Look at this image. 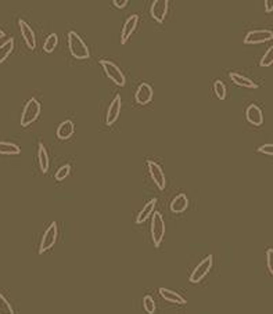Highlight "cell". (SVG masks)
<instances>
[{"instance_id": "1", "label": "cell", "mask_w": 273, "mask_h": 314, "mask_svg": "<svg viewBox=\"0 0 273 314\" xmlns=\"http://www.w3.org/2000/svg\"><path fill=\"white\" fill-rule=\"evenodd\" d=\"M67 39H68V49H70V53L72 54L74 58H76V60H86V58H89L90 53H89L88 46H86L84 39L79 36L78 33L74 32V31H70L68 35H67Z\"/></svg>"}, {"instance_id": "2", "label": "cell", "mask_w": 273, "mask_h": 314, "mask_svg": "<svg viewBox=\"0 0 273 314\" xmlns=\"http://www.w3.org/2000/svg\"><path fill=\"white\" fill-rule=\"evenodd\" d=\"M151 227H150V233H151V241L155 248H160V245L164 241V236H165V222L164 217L160 212H154L151 215Z\"/></svg>"}, {"instance_id": "3", "label": "cell", "mask_w": 273, "mask_h": 314, "mask_svg": "<svg viewBox=\"0 0 273 314\" xmlns=\"http://www.w3.org/2000/svg\"><path fill=\"white\" fill-rule=\"evenodd\" d=\"M100 65H102L104 74L107 75V78L110 79L112 83L116 85V86H120V88L125 86L126 83L125 75H124V72L121 71V68L118 65H115L110 60H100Z\"/></svg>"}, {"instance_id": "4", "label": "cell", "mask_w": 273, "mask_h": 314, "mask_svg": "<svg viewBox=\"0 0 273 314\" xmlns=\"http://www.w3.org/2000/svg\"><path fill=\"white\" fill-rule=\"evenodd\" d=\"M41 111H42V107H41L36 98L28 100V102L24 107L23 115H21V126L27 128L31 123H33L39 118V115H41Z\"/></svg>"}, {"instance_id": "5", "label": "cell", "mask_w": 273, "mask_h": 314, "mask_svg": "<svg viewBox=\"0 0 273 314\" xmlns=\"http://www.w3.org/2000/svg\"><path fill=\"white\" fill-rule=\"evenodd\" d=\"M212 264H213V256L212 255H208V256H205V258L200 262L197 266H196V268L193 270V273L190 274L189 277V281L191 282V284H199V282H201L204 280V278L208 276V273L211 271V268H212Z\"/></svg>"}, {"instance_id": "6", "label": "cell", "mask_w": 273, "mask_h": 314, "mask_svg": "<svg viewBox=\"0 0 273 314\" xmlns=\"http://www.w3.org/2000/svg\"><path fill=\"white\" fill-rule=\"evenodd\" d=\"M57 237H59V227L57 223L53 222L50 226L47 227L45 234H43L42 240H41V245H39V255L45 254L49 249H51L54 244H56Z\"/></svg>"}, {"instance_id": "7", "label": "cell", "mask_w": 273, "mask_h": 314, "mask_svg": "<svg viewBox=\"0 0 273 314\" xmlns=\"http://www.w3.org/2000/svg\"><path fill=\"white\" fill-rule=\"evenodd\" d=\"M273 32L269 29H255L251 31L244 36L245 45H259V43H265L272 40Z\"/></svg>"}, {"instance_id": "8", "label": "cell", "mask_w": 273, "mask_h": 314, "mask_svg": "<svg viewBox=\"0 0 273 314\" xmlns=\"http://www.w3.org/2000/svg\"><path fill=\"white\" fill-rule=\"evenodd\" d=\"M147 168H148V173H150V177L155 185H157L158 190H164L165 189V175H164V171L162 168L158 165L157 162L148 161L147 162Z\"/></svg>"}, {"instance_id": "9", "label": "cell", "mask_w": 273, "mask_h": 314, "mask_svg": "<svg viewBox=\"0 0 273 314\" xmlns=\"http://www.w3.org/2000/svg\"><path fill=\"white\" fill-rule=\"evenodd\" d=\"M168 6H169L168 0H154L151 3L150 14L157 23H164V19L168 14Z\"/></svg>"}, {"instance_id": "10", "label": "cell", "mask_w": 273, "mask_h": 314, "mask_svg": "<svg viewBox=\"0 0 273 314\" xmlns=\"http://www.w3.org/2000/svg\"><path fill=\"white\" fill-rule=\"evenodd\" d=\"M20 32L23 35L24 40L27 43L29 50H35L36 49V36H35V32L33 29L31 28V25L28 23H25L24 19H20L18 21Z\"/></svg>"}, {"instance_id": "11", "label": "cell", "mask_w": 273, "mask_h": 314, "mask_svg": "<svg viewBox=\"0 0 273 314\" xmlns=\"http://www.w3.org/2000/svg\"><path fill=\"white\" fill-rule=\"evenodd\" d=\"M121 106H122L121 96H115V97L112 98V101L110 102L108 108H107L106 123L108 126L114 125L116 120H118V118H120V114H121Z\"/></svg>"}, {"instance_id": "12", "label": "cell", "mask_w": 273, "mask_h": 314, "mask_svg": "<svg viewBox=\"0 0 273 314\" xmlns=\"http://www.w3.org/2000/svg\"><path fill=\"white\" fill-rule=\"evenodd\" d=\"M154 90L151 88V85L148 83H142L136 90V94H134V100L140 106H146L148 102L153 100Z\"/></svg>"}, {"instance_id": "13", "label": "cell", "mask_w": 273, "mask_h": 314, "mask_svg": "<svg viewBox=\"0 0 273 314\" xmlns=\"http://www.w3.org/2000/svg\"><path fill=\"white\" fill-rule=\"evenodd\" d=\"M139 23V17L136 14L129 15V18L126 19V23L124 24V28L121 31V45H125L132 36V33L134 32V29L138 27Z\"/></svg>"}, {"instance_id": "14", "label": "cell", "mask_w": 273, "mask_h": 314, "mask_svg": "<svg viewBox=\"0 0 273 314\" xmlns=\"http://www.w3.org/2000/svg\"><path fill=\"white\" fill-rule=\"evenodd\" d=\"M245 118L252 126H261L264 123V114L261 108L255 104H250L245 110Z\"/></svg>"}, {"instance_id": "15", "label": "cell", "mask_w": 273, "mask_h": 314, "mask_svg": "<svg viewBox=\"0 0 273 314\" xmlns=\"http://www.w3.org/2000/svg\"><path fill=\"white\" fill-rule=\"evenodd\" d=\"M158 292H160V295H161L162 299L167 300L169 303H175V305H186V303H187V300H186L181 294L172 291V289H168V288H160Z\"/></svg>"}, {"instance_id": "16", "label": "cell", "mask_w": 273, "mask_h": 314, "mask_svg": "<svg viewBox=\"0 0 273 314\" xmlns=\"http://www.w3.org/2000/svg\"><path fill=\"white\" fill-rule=\"evenodd\" d=\"M75 132V125L72 120H64L60 126L57 128V137L60 140H68L72 137Z\"/></svg>"}, {"instance_id": "17", "label": "cell", "mask_w": 273, "mask_h": 314, "mask_svg": "<svg viewBox=\"0 0 273 314\" xmlns=\"http://www.w3.org/2000/svg\"><path fill=\"white\" fill-rule=\"evenodd\" d=\"M189 206V198L186 194H178L171 201V211L173 213H183Z\"/></svg>"}, {"instance_id": "18", "label": "cell", "mask_w": 273, "mask_h": 314, "mask_svg": "<svg viewBox=\"0 0 273 314\" xmlns=\"http://www.w3.org/2000/svg\"><path fill=\"white\" fill-rule=\"evenodd\" d=\"M229 78L235 85L240 86V88H247V89H258V85L252 82L251 79L245 78L241 74H237V72H230L229 74Z\"/></svg>"}, {"instance_id": "19", "label": "cell", "mask_w": 273, "mask_h": 314, "mask_svg": "<svg viewBox=\"0 0 273 314\" xmlns=\"http://www.w3.org/2000/svg\"><path fill=\"white\" fill-rule=\"evenodd\" d=\"M155 205H157V199L155 198H153L151 201H148L143 208H142V211L139 212L138 217H136V223H138V224H142V223H144L147 220L148 217H151V215L154 213Z\"/></svg>"}, {"instance_id": "20", "label": "cell", "mask_w": 273, "mask_h": 314, "mask_svg": "<svg viewBox=\"0 0 273 314\" xmlns=\"http://www.w3.org/2000/svg\"><path fill=\"white\" fill-rule=\"evenodd\" d=\"M37 161H39V166H41L42 173H47L49 168H50V161H49V154H47L46 147L42 143L37 147Z\"/></svg>"}, {"instance_id": "21", "label": "cell", "mask_w": 273, "mask_h": 314, "mask_svg": "<svg viewBox=\"0 0 273 314\" xmlns=\"http://www.w3.org/2000/svg\"><path fill=\"white\" fill-rule=\"evenodd\" d=\"M14 50V39L10 37L9 40H6L2 46H0V64H3L9 56L11 54V51Z\"/></svg>"}, {"instance_id": "22", "label": "cell", "mask_w": 273, "mask_h": 314, "mask_svg": "<svg viewBox=\"0 0 273 314\" xmlns=\"http://www.w3.org/2000/svg\"><path fill=\"white\" fill-rule=\"evenodd\" d=\"M21 150L17 144L0 141V155H20Z\"/></svg>"}, {"instance_id": "23", "label": "cell", "mask_w": 273, "mask_h": 314, "mask_svg": "<svg viewBox=\"0 0 273 314\" xmlns=\"http://www.w3.org/2000/svg\"><path fill=\"white\" fill-rule=\"evenodd\" d=\"M57 43H59V36H57L56 33H50V35L46 37V40H45L43 51H46V53L50 54V53H53L54 49L57 47Z\"/></svg>"}, {"instance_id": "24", "label": "cell", "mask_w": 273, "mask_h": 314, "mask_svg": "<svg viewBox=\"0 0 273 314\" xmlns=\"http://www.w3.org/2000/svg\"><path fill=\"white\" fill-rule=\"evenodd\" d=\"M213 92L219 100H225L226 98V86L223 83L222 80H215L213 83Z\"/></svg>"}, {"instance_id": "25", "label": "cell", "mask_w": 273, "mask_h": 314, "mask_svg": "<svg viewBox=\"0 0 273 314\" xmlns=\"http://www.w3.org/2000/svg\"><path fill=\"white\" fill-rule=\"evenodd\" d=\"M0 314H14L13 306L10 305V302L6 299L2 292H0Z\"/></svg>"}, {"instance_id": "26", "label": "cell", "mask_w": 273, "mask_h": 314, "mask_svg": "<svg viewBox=\"0 0 273 314\" xmlns=\"http://www.w3.org/2000/svg\"><path fill=\"white\" fill-rule=\"evenodd\" d=\"M143 307H144V310H146V313L154 314V311H155V302H154L153 296H150V295L144 296Z\"/></svg>"}, {"instance_id": "27", "label": "cell", "mask_w": 273, "mask_h": 314, "mask_svg": "<svg viewBox=\"0 0 273 314\" xmlns=\"http://www.w3.org/2000/svg\"><path fill=\"white\" fill-rule=\"evenodd\" d=\"M272 62H273V47H269L268 50H266V53H265L264 56H262V58H261L259 65H261V67H270Z\"/></svg>"}, {"instance_id": "28", "label": "cell", "mask_w": 273, "mask_h": 314, "mask_svg": "<svg viewBox=\"0 0 273 314\" xmlns=\"http://www.w3.org/2000/svg\"><path fill=\"white\" fill-rule=\"evenodd\" d=\"M71 173V166L70 165H64V166H61L59 171L56 172V180L57 181H63L64 179H67L68 177V175Z\"/></svg>"}, {"instance_id": "29", "label": "cell", "mask_w": 273, "mask_h": 314, "mask_svg": "<svg viewBox=\"0 0 273 314\" xmlns=\"http://www.w3.org/2000/svg\"><path fill=\"white\" fill-rule=\"evenodd\" d=\"M266 267H268L269 274H273V249L269 248L266 250Z\"/></svg>"}, {"instance_id": "30", "label": "cell", "mask_w": 273, "mask_h": 314, "mask_svg": "<svg viewBox=\"0 0 273 314\" xmlns=\"http://www.w3.org/2000/svg\"><path fill=\"white\" fill-rule=\"evenodd\" d=\"M258 153L266 154V155H273V145L270 143L262 144L258 147Z\"/></svg>"}, {"instance_id": "31", "label": "cell", "mask_w": 273, "mask_h": 314, "mask_svg": "<svg viewBox=\"0 0 273 314\" xmlns=\"http://www.w3.org/2000/svg\"><path fill=\"white\" fill-rule=\"evenodd\" d=\"M128 3H129L128 0H114V2H112V5L115 6L116 9H120V10L125 9L126 6H128Z\"/></svg>"}, {"instance_id": "32", "label": "cell", "mask_w": 273, "mask_h": 314, "mask_svg": "<svg viewBox=\"0 0 273 314\" xmlns=\"http://www.w3.org/2000/svg\"><path fill=\"white\" fill-rule=\"evenodd\" d=\"M264 5H265V10H266V13H272L273 11L272 2H270V0H265Z\"/></svg>"}, {"instance_id": "33", "label": "cell", "mask_w": 273, "mask_h": 314, "mask_svg": "<svg viewBox=\"0 0 273 314\" xmlns=\"http://www.w3.org/2000/svg\"><path fill=\"white\" fill-rule=\"evenodd\" d=\"M5 36H6L5 31H3V29H0V39H3Z\"/></svg>"}]
</instances>
